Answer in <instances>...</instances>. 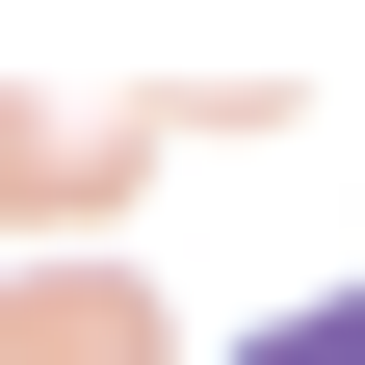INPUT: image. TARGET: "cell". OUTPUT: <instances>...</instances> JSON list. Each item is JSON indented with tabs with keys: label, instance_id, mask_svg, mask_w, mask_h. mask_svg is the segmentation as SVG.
I'll use <instances>...</instances> for the list:
<instances>
[{
	"label": "cell",
	"instance_id": "obj_1",
	"mask_svg": "<svg viewBox=\"0 0 365 365\" xmlns=\"http://www.w3.org/2000/svg\"><path fill=\"white\" fill-rule=\"evenodd\" d=\"M261 365H365V287H339V313H287V339H261Z\"/></svg>",
	"mask_w": 365,
	"mask_h": 365
}]
</instances>
